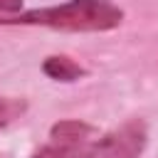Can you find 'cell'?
<instances>
[{
	"mask_svg": "<svg viewBox=\"0 0 158 158\" xmlns=\"http://www.w3.org/2000/svg\"><path fill=\"white\" fill-rule=\"evenodd\" d=\"M148 131L141 118H131L118 128L104 133L94 143H86L74 158H138L146 148Z\"/></svg>",
	"mask_w": 158,
	"mask_h": 158,
	"instance_id": "2",
	"label": "cell"
},
{
	"mask_svg": "<svg viewBox=\"0 0 158 158\" xmlns=\"http://www.w3.org/2000/svg\"><path fill=\"white\" fill-rule=\"evenodd\" d=\"M27 111V101L20 96H0V128L10 126Z\"/></svg>",
	"mask_w": 158,
	"mask_h": 158,
	"instance_id": "5",
	"label": "cell"
},
{
	"mask_svg": "<svg viewBox=\"0 0 158 158\" xmlns=\"http://www.w3.org/2000/svg\"><path fill=\"white\" fill-rule=\"evenodd\" d=\"M42 72L54 81H79L81 77H86V69L79 62H74L72 57H67V54L47 57L42 62Z\"/></svg>",
	"mask_w": 158,
	"mask_h": 158,
	"instance_id": "3",
	"label": "cell"
},
{
	"mask_svg": "<svg viewBox=\"0 0 158 158\" xmlns=\"http://www.w3.org/2000/svg\"><path fill=\"white\" fill-rule=\"evenodd\" d=\"M84 146H74V143H64V141H49L47 146L37 148L30 158H74Z\"/></svg>",
	"mask_w": 158,
	"mask_h": 158,
	"instance_id": "6",
	"label": "cell"
},
{
	"mask_svg": "<svg viewBox=\"0 0 158 158\" xmlns=\"http://www.w3.org/2000/svg\"><path fill=\"white\" fill-rule=\"evenodd\" d=\"M22 12V0H0V17H12Z\"/></svg>",
	"mask_w": 158,
	"mask_h": 158,
	"instance_id": "7",
	"label": "cell"
},
{
	"mask_svg": "<svg viewBox=\"0 0 158 158\" xmlns=\"http://www.w3.org/2000/svg\"><path fill=\"white\" fill-rule=\"evenodd\" d=\"M123 22V10L111 0H67L52 7H35L12 17H0V25H32L62 32H109Z\"/></svg>",
	"mask_w": 158,
	"mask_h": 158,
	"instance_id": "1",
	"label": "cell"
},
{
	"mask_svg": "<svg viewBox=\"0 0 158 158\" xmlns=\"http://www.w3.org/2000/svg\"><path fill=\"white\" fill-rule=\"evenodd\" d=\"M96 128L86 121H79V118H64V121H57L52 123L49 128V138L52 141H64V143H74V146H86L89 136L94 133Z\"/></svg>",
	"mask_w": 158,
	"mask_h": 158,
	"instance_id": "4",
	"label": "cell"
}]
</instances>
